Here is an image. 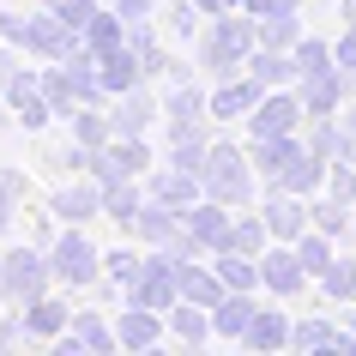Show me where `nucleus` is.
<instances>
[{
  "instance_id": "1",
  "label": "nucleus",
  "mask_w": 356,
  "mask_h": 356,
  "mask_svg": "<svg viewBox=\"0 0 356 356\" xmlns=\"http://www.w3.org/2000/svg\"><path fill=\"white\" fill-rule=\"evenodd\" d=\"M49 272L55 278H73V284H91L97 278V254L85 236H60L55 242V260H49Z\"/></svg>"
},
{
  "instance_id": "5",
  "label": "nucleus",
  "mask_w": 356,
  "mask_h": 356,
  "mask_svg": "<svg viewBox=\"0 0 356 356\" xmlns=\"http://www.w3.org/2000/svg\"><path fill=\"white\" fill-rule=\"evenodd\" d=\"M206 163H211V188L224 193V200H242V169H236L242 157H236V151H211Z\"/></svg>"
},
{
  "instance_id": "13",
  "label": "nucleus",
  "mask_w": 356,
  "mask_h": 356,
  "mask_svg": "<svg viewBox=\"0 0 356 356\" xmlns=\"http://www.w3.org/2000/svg\"><path fill=\"white\" fill-rule=\"evenodd\" d=\"M60 326V302H31V332H55Z\"/></svg>"
},
{
  "instance_id": "9",
  "label": "nucleus",
  "mask_w": 356,
  "mask_h": 356,
  "mask_svg": "<svg viewBox=\"0 0 356 356\" xmlns=\"http://www.w3.org/2000/svg\"><path fill=\"white\" fill-rule=\"evenodd\" d=\"M326 290H332V296H356V260L326 266Z\"/></svg>"
},
{
  "instance_id": "6",
  "label": "nucleus",
  "mask_w": 356,
  "mask_h": 356,
  "mask_svg": "<svg viewBox=\"0 0 356 356\" xmlns=\"http://www.w3.org/2000/svg\"><path fill=\"white\" fill-rule=\"evenodd\" d=\"M211 320H218L224 332H248V320H254V302H248V296H218V302H211Z\"/></svg>"
},
{
  "instance_id": "4",
  "label": "nucleus",
  "mask_w": 356,
  "mask_h": 356,
  "mask_svg": "<svg viewBox=\"0 0 356 356\" xmlns=\"http://www.w3.org/2000/svg\"><path fill=\"white\" fill-rule=\"evenodd\" d=\"M37 284H42V266L31 260V254H13V260L0 266V290H6V296H31Z\"/></svg>"
},
{
  "instance_id": "10",
  "label": "nucleus",
  "mask_w": 356,
  "mask_h": 356,
  "mask_svg": "<svg viewBox=\"0 0 356 356\" xmlns=\"http://www.w3.org/2000/svg\"><path fill=\"white\" fill-rule=\"evenodd\" d=\"M266 218H272V229H278V236H296V229H302V206H290V200H278Z\"/></svg>"
},
{
  "instance_id": "8",
  "label": "nucleus",
  "mask_w": 356,
  "mask_h": 356,
  "mask_svg": "<svg viewBox=\"0 0 356 356\" xmlns=\"http://www.w3.org/2000/svg\"><path fill=\"white\" fill-rule=\"evenodd\" d=\"M296 254H302V266H308V272H326V266H332V248L320 242V236H302Z\"/></svg>"
},
{
  "instance_id": "12",
  "label": "nucleus",
  "mask_w": 356,
  "mask_h": 356,
  "mask_svg": "<svg viewBox=\"0 0 356 356\" xmlns=\"http://www.w3.org/2000/svg\"><path fill=\"white\" fill-rule=\"evenodd\" d=\"M242 55V24H229L224 37H211V60H236Z\"/></svg>"
},
{
  "instance_id": "16",
  "label": "nucleus",
  "mask_w": 356,
  "mask_h": 356,
  "mask_svg": "<svg viewBox=\"0 0 356 356\" xmlns=\"http://www.w3.org/2000/svg\"><path fill=\"white\" fill-rule=\"evenodd\" d=\"M206 6H224V0H206Z\"/></svg>"
},
{
  "instance_id": "11",
  "label": "nucleus",
  "mask_w": 356,
  "mask_h": 356,
  "mask_svg": "<svg viewBox=\"0 0 356 356\" xmlns=\"http://www.w3.org/2000/svg\"><path fill=\"white\" fill-rule=\"evenodd\" d=\"M49 13H55L60 24H73V31H79V24H91V19H85V13H91V0H49Z\"/></svg>"
},
{
  "instance_id": "7",
  "label": "nucleus",
  "mask_w": 356,
  "mask_h": 356,
  "mask_svg": "<svg viewBox=\"0 0 356 356\" xmlns=\"http://www.w3.org/2000/svg\"><path fill=\"white\" fill-rule=\"evenodd\" d=\"M248 344H278V338H284V320L278 314H266V308H254V320H248Z\"/></svg>"
},
{
  "instance_id": "15",
  "label": "nucleus",
  "mask_w": 356,
  "mask_h": 356,
  "mask_svg": "<svg viewBox=\"0 0 356 356\" xmlns=\"http://www.w3.org/2000/svg\"><path fill=\"white\" fill-rule=\"evenodd\" d=\"M242 103H254V85H236V91H224L211 109H242Z\"/></svg>"
},
{
  "instance_id": "14",
  "label": "nucleus",
  "mask_w": 356,
  "mask_h": 356,
  "mask_svg": "<svg viewBox=\"0 0 356 356\" xmlns=\"http://www.w3.org/2000/svg\"><path fill=\"white\" fill-rule=\"evenodd\" d=\"M151 332H157V326H151V314H127V320H121V338H127V344H145Z\"/></svg>"
},
{
  "instance_id": "3",
  "label": "nucleus",
  "mask_w": 356,
  "mask_h": 356,
  "mask_svg": "<svg viewBox=\"0 0 356 356\" xmlns=\"http://www.w3.org/2000/svg\"><path fill=\"white\" fill-rule=\"evenodd\" d=\"M296 127V103L290 97H266L260 109H254V133L260 139H278V133H290Z\"/></svg>"
},
{
  "instance_id": "2",
  "label": "nucleus",
  "mask_w": 356,
  "mask_h": 356,
  "mask_svg": "<svg viewBox=\"0 0 356 356\" xmlns=\"http://www.w3.org/2000/svg\"><path fill=\"white\" fill-rule=\"evenodd\" d=\"M302 278H308V266H302V254H290V248H272L260 260V284H272V290H296Z\"/></svg>"
}]
</instances>
